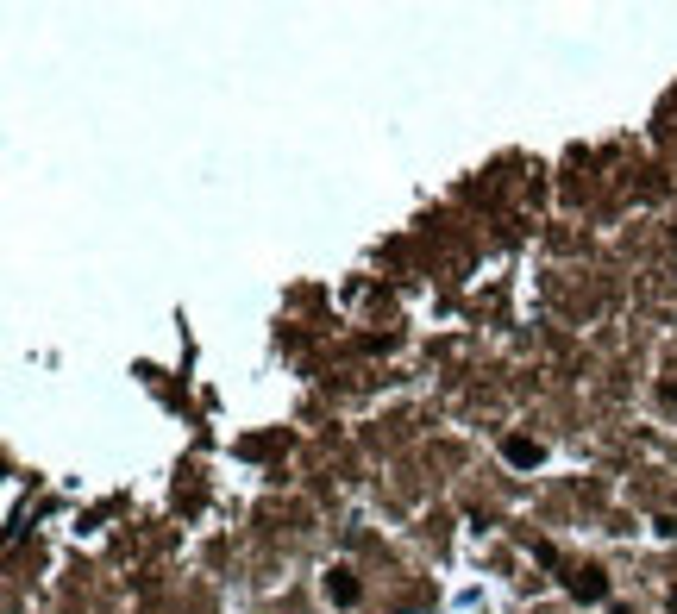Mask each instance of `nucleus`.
<instances>
[{
  "instance_id": "obj_3",
  "label": "nucleus",
  "mask_w": 677,
  "mask_h": 614,
  "mask_svg": "<svg viewBox=\"0 0 677 614\" xmlns=\"http://www.w3.org/2000/svg\"><path fill=\"white\" fill-rule=\"evenodd\" d=\"M502 458L515 464V470H533V464H546V445L527 439V433H508V439H502Z\"/></svg>"
},
{
  "instance_id": "obj_4",
  "label": "nucleus",
  "mask_w": 677,
  "mask_h": 614,
  "mask_svg": "<svg viewBox=\"0 0 677 614\" xmlns=\"http://www.w3.org/2000/svg\"><path fill=\"white\" fill-rule=\"evenodd\" d=\"M665 608H671V614H677V589H671V596H665Z\"/></svg>"
},
{
  "instance_id": "obj_6",
  "label": "nucleus",
  "mask_w": 677,
  "mask_h": 614,
  "mask_svg": "<svg viewBox=\"0 0 677 614\" xmlns=\"http://www.w3.org/2000/svg\"><path fill=\"white\" fill-rule=\"evenodd\" d=\"M609 614H634V608H609Z\"/></svg>"
},
{
  "instance_id": "obj_2",
  "label": "nucleus",
  "mask_w": 677,
  "mask_h": 614,
  "mask_svg": "<svg viewBox=\"0 0 677 614\" xmlns=\"http://www.w3.org/2000/svg\"><path fill=\"white\" fill-rule=\"evenodd\" d=\"M326 596H333V608H358V602H364V583H358V571H345V564H333V571H326Z\"/></svg>"
},
{
  "instance_id": "obj_1",
  "label": "nucleus",
  "mask_w": 677,
  "mask_h": 614,
  "mask_svg": "<svg viewBox=\"0 0 677 614\" xmlns=\"http://www.w3.org/2000/svg\"><path fill=\"white\" fill-rule=\"evenodd\" d=\"M540 558L558 564L552 546H540ZM558 571H565V596H577V602H609V571H602V564H558Z\"/></svg>"
},
{
  "instance_id": "obj_5",
  "label": "nucleus",
  "mask_w": 677,
  "mask_h": 614,
  "mask_svg": "<svg viewBox=\"0 0 677 614\" xmlns=\"http://www.w3.org/2000/svg\"><path fill=\"white\" fill-rule=\"evenodd\" d=\"M665 401H671V408H677V383H671V389H665Z\"/></svg>"
}]
</instances>
